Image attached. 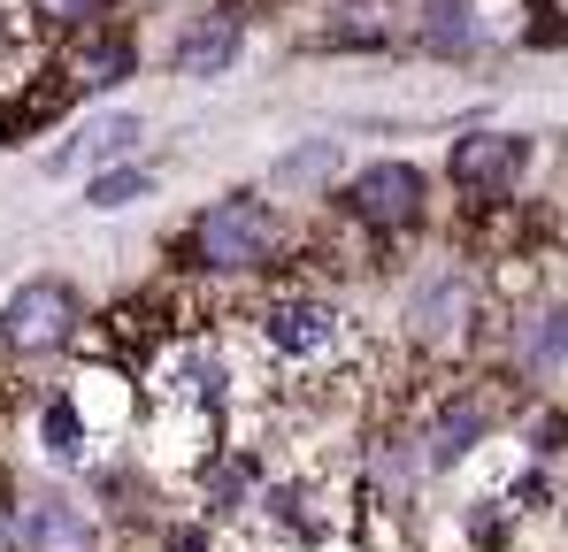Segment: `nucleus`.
Instances as JSON below:
<instances>
[{
	"mask_svg": "<svg viewBox=\"0 0 568 552\" xmlns=\"http://www.w3.org/2000/svg\"><path fill=\"white\" fill-rule=\"evenodd\" d=\"M47 62H54V78L78 92V100H93V92L131 85V78L146 70V47H139V31H131L123 16H100L93 31H78V39L47 47Z\"/></svg>",
	"mask_w": 568,
	"mask_h": 552,
	"instance_id": "nucleus-6",
	"label": "nucleus"
},
{
	"mask_svg": "<svg viewBox=\"0 0 568 552\" xmlns=\"http://www.w3.org/2000/svg\"><path fill=\"white\" fill-rule=\"evenodd\" d=\"M85 323H93L85 276H70V269L16 276L8 299H0V361L23 368V376H39V368H54V361H78Z\"/></svg>",
	"mask_w": 568,
	"mask_h": 552,
	"instance_id": "nucleus-2",
	"label": "nucleus"
},
{
	"mask_svg": "<svg viewBox=\"0 0 568 552\" xmlns=\"http://www.w3.org/2000/svg\"><path fill=\"white\" fill-rule=\"evenodd\" d=\"M154 184H162L154 162H115V170H93L85 192H78V215H123V207L154 200Z\"/></svg>",
	"mask_w": 568,
	"mask_h": 552,
	"instance_id": "nucleus-11",
	"label": "nucleus"
},
{
	"mask_svg": "<svg viewBox=\"0 0 568 552\" xmlns=\"http://www.w3.org/2000/svg\"><path fill=\"white\" fill-rule=\"evenodd\" d=\"M108 522L85 499L78 476H47V468H16V552H108Z\"/></svg>",
	"mask_w": 568,
	"mask_h": 552,
	"instance_id": "nucleus-5",
	"label": "nucleus"
},
{
	"mask_svg": "<svg viewBox=\"0 0 568 552\" xmlns=\"http://www.w3.org/2000/svg\"><path fill=\"white\" fill-rule=\"evenodd\" d=\"M246 54V16L239 8H207V16H185L162 47V70L170 78H223L231 62Z\"/></svg>",
	"mask_w": 568,
	"mask_h": 552,
	"instance_id": "nucleus-8",
	"label": "nucleus"
},
{
	"mask_svg": "<svg viewBox=\"0 0 568 552\" xmlns=\"http://www.w3.org/2000/svg\"><path fill=\"white\" fill-rule=\"evenodd\" d=\"M346 170H354V162H346V139H300V146H284L277 162H270V184H262V192H277L284 207H292V200H300V207H323Z\"/></svg>",
	"mask_w": 568,
	"mask_h": 552,
	"instance_id": "nucleus-9",
	"label": "nucleus"
},
{
	"mask_svg": "<svg viewBox=\"0 0 568 552\" xmlns=\"http://www.w3.org/2000/svg\"><path fill=\"white\" fill-rule=\"evenodd\" d=\"M300 254H307V215H292L262 184H231V192L200 200L185 223L162 238L170 284H192L207 299H239V292L284 276Z\"/></svg>",
	"mask_w": 568,
	"mask_h": 552,
	"instance_id": "nucleus-1",
	"label": "nucleus"
},
{
	"mask_svg": "<svg viewBox=\"0 0 568 552\" xmlns=\"http://www.w3.org/2000/svg\"><path fill=\"white\" fill-rule=\"evenodd\" d=\"M16 16L31 23V39H39V54H47V47L93 31L100 16H108V0H16Z\"/></svg>",
	"mask_w": 568,
	"mask_h": 552,
	"instance_id": "nucleus-12",
	"label": "nucleus"
},
{
	"mask_svg": "<svg viewBox=\"0 0 568 552\" xmlns=\"http://www.w3.org/2000/svg\"><path fill=\"white\" fill-rule=\"evenodd\" d=\"M530 177H538V139L530 131H499V123H469L446 162H438V192H454V231H476L507 207L530 200Z\"/></svg>",
	"mask_w": 568,
	"mask_h": 552,
	"instance_id": "nucleus-3",
	"label": "nucleus"
},
{
	"mask_svg": "<svg viewBox=\"0 0 568 552\" xmlns=\"http://www.w3.org/2000/svg\"><path fill=\"white\" fill-rule=\"evenodd\" d=\"M146 154V115L139 108H85L54 154L39 162V177H93V170H115V162H139Z\"/></svg>",
	"mask_w": 568,
	"mask_h": 552,
	"instance_id": "nucleus-7",
	"label": "nucleus"
},
{
	"mask_svg": "<svg viewBox=\"0 0 568 552\" xmlns=\"http://www.w3.org/2000/svg\"><path fill=\"white\" fill-rule=\"evenodd\" d=\"M0 552H16V468H0Z\"/></svg>",
	"mask_w": 568,
	"mask_h": 552,
	"instance_id": "nucleus-13",
	"label": "nucleus"
},
{
	"mask_svg": "<svg viewBox=\"0 0 568 552\" xmlns=\"http://www.w3.org/2000/svg\"><path fill=\"white\" fill-rule=\"evenodd\" d=\"M146 8H178V0H146Z\"/></svg>",
	"mask_w": 568,
	"mask_h": 552,
	"instance_id": "nucleus-14",
	"label": "nucleus"
},
{
	"mask_svg": "<svg viewBox=\"0 0 568 552\" xmlns=\"http://www.w3.org/2000/svg\"><path fill=\"white\" fill-rule=\"evenodd\" d=\"M407 31H415V47H423V54H438V62H469L476 47L491 39L484 0H415Z\"/></svg>",
	"mask_w": 568,
	"mask_h": 552,
	"instance_id": "nucleus-10",
	"label": "nucleus"
},
{
	"mask_svg": "<svg viewBox=\"0 0 568 552\" xmlns=\"http://www.w3.org/2000/svg\"><path fill=\"white\" fill-rule=\"evenodd\" d=\"M491 368L515 391H568V284H538L499 299Z\"/></svg>",
	"mask_w": 568,
	"mask_h": 552,
	"instance_id": "nucleus-4",
	"label": "nucleus"
}]
</instances>
